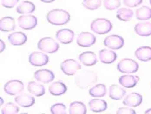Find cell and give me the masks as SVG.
I'll list each match as a JSON object with an SVG mask.
<instances>
[{"label": "cell", "mask_w": 151, "mask_h": 114, "mask_svg": "<svg viewBox=\"0 0 151 114\" xmlns=\"http://www.w3.org/2000/svg\"><path fill=\"white\" fill-rule=\"evenodd\" d=\"M97 81V75L95 71H82L75 78V83L77 87L84 90Z\"/></svg>", "instance_id": "1"}, {"label": "cell", "mask_w": 151, "mask_h": 114, "mask_svg": "<svg viewBox=\"0 0 151 114\" xmlns=\"http://www.w3.org/2000/svg\"><path fill=\"white\" fill-rule=\"evenodd\" d=\"M47 21L54 25H63L70 19V15L68 12L60 9H55L48 12L46 16Z\"/></svg>", "instance_id": "2"}, {"label": "cell", "mask_w": 151, "mask_h": 114, "mask_svg": "<svg viewBox=\"0 0 151 114\" xmlns=\"http://www.w3.org/2000/svg\"><path fill=\"white\" fill-rule=\"evenodd\" d=\"M91 30L99 35H104L112 30V24L106 18H96L91 22Z\"/></svg>", "instance_id": "3"}, {"label": "cell", "mask_w": 151, "mask_h": 114, "mask_svg": "<svg viewBox=\"0 0 151 114\" xmlns=\"http://www.w3.org/2000/svg\"><path fill=\"white\" fill-rule=\"evenodd\" d=\"M37 48L46 53H54L59 50V44L51 38H44L38 41Z\"/></svg>", "instance_id": "4"}, {"label": "cell", "mask_w": 151, "mask_h": 114, "mask_svg": "<svg viewBox=\"0 0 151 114\" xmlns=\"http://www.w3.org/2000/svg\"><path fill=\"white\" fill-rule=\"evenodd\" d=\"M138 69V64L130 58H123L117 65V70L122 73H135Z\"/></svg>", "instance_id": "5"}, {"label": "cell", "mask_w": 151, "mask_h": 114, "mask_svg": "<svg viewBox=\"0 0 151 114\" xmlns=\"http://www.w3.org/2000/svg\"><path fill=\"white\" fill-rule=\"evenodd\" d=\"M81 69V65L74 59H66L61 64V70L67 76H73Z\"/></svg>", "instance_id": "6"}, {"label": "cell", "mask_w": 151, "mask_h": 114, "mask_svg": "<svg viewBox=\"0 0 151 114\" xmlns=\"http://www.w3.org/2000/svg\"><path fill=\"white\" fill-rule=\"evenodd\" d=\"M19 27L24 30H32L37 25V19L35 16L30 14L20 16L17 19Z\"/></svg>", "instance_id": "7"}, {"label": "cell", "mask_w": 151, "mask_h": 114, "mask_svg": "<svg viewBox=\"0 0 151 114\" xmlns=\"http://www.w3.org/2000/svg\"><path fill=\"white\" fill-rule=\"evenodd\" d=\"M24 89V85L20 80H10L8 81L4 87L5 93L9 95H17L21 93Z\"/></svg>", "instance_id": "8"}, {"label": "cell", "mask_w": 151, "mask_h": 114, "mask_svg": "<svg viewBox=\"0 0 151 114\" xmlns=\"http://www.w3.org/2000/svg\"><path fill=\"white\" fill-rule=\"evenodd\" d=\"M104 44L111 50H119L124 45V40L119 35H110L105 38Z\"/></svg>", "instance_id": "9"}, {"label": "cell", "mask_w": 151, "mask_h": 114, "mask_svg": "<svg viewBox=\"0 0 151 114\" xmlns=\"http://www.w3.org/2000/svg\"><path fill=\"white\" fill-rule=\"evenodd\" d=\"M29 62L33 66H44L48 64L49 57L43 52H34L29 57Z\"/></svg>", "instance_id": "10"}, {"label": "cell", "mask_w": 151, "mask_h": 114, "mask_svg": "<svg viewBox=\"0 0 151 114\" xmlns=\"http://www.w3.org/2000/svg\"><path fill=\"white\" fill-rule=\"evenodd\" d=\"M96 37L90 32H82L78 35L76 43L81 47H91L96 43Z\"/></svg>", "instance_id": "11"}, {"label": "cell", "mask_w": 151, "mask_h": 114, "mask_svg": "<svg viewBox=\"0 0 151 114\" xmlns=\"http://www.w3.org/2000/svg\"><path fill=\"white\" fill-rule=\"evenodd\" d=\"M56 37L60 43L64 44H70L74 38V31L70 29H62L57 31Z\"/></svg>", "instance_id": "12"}, {"label": "cell", "mask_w": 151, "mask_h": 114, "mask_svg": "<svg viewBox=\"0 0 151 114\" xmlns=\"http://www.w3.org/2000/svg\"><path fill=\"white\" fill-rule=\"evenodd\" d=\"M34 78L40 83L47 84V83L51 82L55 78V75L50 70L42 69V70L37 71L34 73Z\"/></svg>", "instance_id": "13"}, {"label": "cell", "mask_w": 151, "mask_h": 114, "mask_svg": "<svg viewBox=\"0 0 151 114\" xmlns=\"http://www.w3.org/2000/svg\"><path fill=\"white\" fill-rule=\"evenodd\" d=\"M117 58V55L115 52L112 50L104 49L99 52V59L103 64H112L114 63Z\"/></svg>", "instance_id": "14"}, {"label": "cell", "mask_w": 151, "mask_h": 114, "mask_svg": "<svg viewBox=\"0 0 151 114\" xmlns=\"http://www.w3.org/2000/svg\"><path fill=\"white\" fill-rule=\"evenodd\" d=\"M90 109L94 113H100L106 111L108 105L105 100L100 99H94L90 101L89 103Z\"/></svg>", "instance_id": "15"}, {"label": "cell", "mask_w": 151, "mask_h": 114, "mask_svg": "<svg viewBox=\"0 0 151 114\" xmlns=\"http://www.w3.org/2000/svg\"><path fill=\"white\" fill-rule=\"evenodd\" d=\"M142 96L136 92L129 94L122 101L124 105L129 107H137L142 104Z\"/></svg>", "instance_id": "16"}, {"label": "cell", "mask_w": 151, "mask_h": 114, "mask_svg": "<svg viewBox=\"0 0 151 114\" xmlns=\"http://www.w3.org/2000/svg\"><path fill=\"white\" fill-rule=\"evenodd\" d=\"M15 102L21 107L28 108L35 104V99L34 97H32V94L30 95L28 93H24V94L16 97Z\"/></svg>", "instance_id": "17"}, {"label": "cell", "mask_w": 151, "mask_h": 114, "mask_svg": "<svg viewBox=\"0 0 151 114\" xmlns=\"http://www.w3.org/2000/svg\"><path fill=\"white\" fill-rule=\"evenodd\" d=\"M126 93L123 86L118 85H112L109 89V96L111 99L120 100L122 99Z\"/></svg>", "instance_id": "18"}, {"label": "cell", "mask_w": 151, "mask_h": 114, "mask_svg": "<svg viewBox=\"0 0 151 114\" xmlns=\"http://www.w3.org/2000/svg\"><path fill=\"white\" fill-rule=\"evenodd\" d=\"M79 60L85 66H93L97 62L96 54L92 52H85L81 53L79 56Z\"/></svg>", "instance_id": "19"}, {"label": "cell", "mask_w": 151, "mask_h": 114, "mask_svg": "<svg viewBox=\"0 0 151 114\" xmlns=\"http://www.w3.org/2000/svg\"><path fill=\"white\" fill-rule=\"evenodd\" d=\"M8 40L12 45H23L24 44L26 43L27 41V36L20 31L14 32L12 34H10L8 36Z\"/></svg>", "instance_id": "20"}, {"label": "cell", "mask_w": 151, "mask_h": 114, "mask_svg": "<svg viewBox=\"0 0 151 114\" xmlns=\"http://www.w3.org/2000/svg\"><path fill=\"white\" fill-rule=\"evenodd\" d=\"M139 78L137 76L123 75L119 78V83L124 88H133L137 85Z\"/></svg>", "instance_id": "21"}, {"label": "cell", "mask_w": 151, "mask_h": 114, "mask_svg": "<svg viewBox=\"0 0 151 114\" xmlns=\"http://www.w3.org/2000/svg\"><path fill=\"white\" fill-rule=\"evenodd\" d=\"M135 31L137 35L142 37L151 36V23L150 22H140L135 26Z\"/></svg>", "instance_id": "22"}, {"label": "cell", "mask_w": 151, "mask_h": 114, "mask_svg": "<svg viewBox=\"0 0 151 114\" xmlns=\"http://www.w3.org/2000/svg\"><path fill=\"white\" fill-rule=\"evenodd\" d=\"M49 91L53 96H61L67 91V86L61 81H57L49 86Z\"/></svg>", "instance_id": "23"}, {"label": "cell", "mask_w": 151, "mask_h": 114, "mask_svg": "<svg viewBox=\"0 0 151 114\" xmlns=\"http://www.w3.org/2000/svg\"><path fill=\"white\" fill-rule=\"evenodd\" d=\"M135 56L140 61L147 62L151 60V47L150 46H142L135 52Z\"/></svg>", "instance_id": "24"}, {"label": "cell", "mask_w": 151, "mask_h": 114, "mask_svg": "<svg viewBox=\"0 0 151 114\" xmlns=\"http://www.w3.org/2000/svg\"><path fill=\"white\" fill-rule=\"evenodd\" d=\"M27 89L29 91V92L31 93L32 95L36 96V97H41L43 95L45 94V88L43 85L35 83L33 81L30 82L28 84Z\"/></svg>", "instance_id": "25"}, {"label": "cell", "mask_w": 151, "mask_h": 114, "mask_svg": "<svg viewBox=\"0 0 151 114\" xmlns=\"http://www.w3.org/2000/svg\"><path fill=\"white\" fill-rule=\"evenodd\" d=\"M35 9L36 7L33 3H31L30 1H24L17 7L16 11L19 14L26 15L32 13L35 11Z\"/></svg>", "instance_id": "26"}, {"label": "cell", "mask_w": 151, "mask_h": 114, "mask_svg": "<svg viewBox=\"0 0 151 114\" xmlns=\"http://www.w3.org/2000/svg\"><path fill=\"white\" fill-rule=\"evenodd\" d=\"M15 29V20L11 17H4L0 21V30L1 31H12Z\"/></svg>", "instance_id": "27"}, {"label": "cell", "mask_w": 151, "mask_h": 114, "mask_svg": "<svg viewBox=\"0 0 151 114\" xmlns=\"http://www.w3.org/2000/svg\"><path fill=\"white\" fill-rule=\"evenodd\" d=\"M69 113L70 114H85L87 113L86 106L83 103L79 101H74L70 104Z\"/></svg>", "instance_id": "28"}, {"label": "cell", "mask_w": 151, "mask_h": 114, "mask_svg": "<svg viewBox=\"0 0 151 114\" xmlns=\"http://www.w3.org/2000/svg\"><path fill=\"white\" fill-rule=\"evenodd\" d=\"M107 92V89L106 86L103 84H98L94 86L92 88H91V90L89 91L90 95L92 97L95 98H102L104 97Z\"/></svg>", "instance_id": "29"}, {"label": "cell", "mask_w": 151, "mask_h": 114, "mask_svg": "<svg viewBox=\"0 0 151 114\" xmlns=\"http://www.w3.org/2000/svg\"><path fill=\"white\" fill-rule=\"evenodd\" d=\"M136 17L138 20H149L151 18V9L148 6H142L136 10Z\"/></svg>", "instance_id": "30"}, {"label": "cell", "mask_w": 151, "mask_h": 114, "mask_svg": "<svg viewBox=\"0 0 151 114\" xmlns=\"http://www.w3.org/2000/svg\"><path fill=\"white\" fill-rule=\"evenodd\" d=\"M133 15L134 12L132 10L129 8H122L118 10L116 13V17L121 21H129L130 18L133 17Z\"/></svg>", "instance_id": "31"}, {"label": "cell", "mask_w": 151, "mask_h": 114, "mask_svg": "<svg viewBox=\"0 0 151 114\" xmlns=\"http://www.w3.org/2000/svg\"><path fill=\"white\" fill-rule=\"evenodd\" d=\"M102 4V0H83V5L84 6V8L94 11V10H97L101 7Z\"/></svg>", "instance_id": "32"}, {"label": "cell", "mask_w": 151, "mask_h": 114, "mask_svg": "<svg viewBox=\"0 0 151 114\" xmlns=\"http://www.w3.org/2000/svg\"><path fill=\"white\" fill-rule=\"evenodd\" d=\"M104 5L107 10L113 11L120 7L121 0H104Z\"/></svg>", "instance_id": "33"}, {"label": "cell", "mask_w": 151, "mask_h": 114, "mask_svg": "<svg viewBox=\"0 0 151 114\" xmlns=\"http://www.w3.org/2000/svg\"><path fill=\"white\" fill-rule=\"evenodd\" d=\"M19 113V108L18 106L13 104V103H8L5 105V106L4 107L2 113L4 114H17Z\"/></svg>", "instance_id": "34"}, {"label": "cell", "mask_w": 151, "mask_h": 114, "mask_svg": "<svg viewBox=\"0 0 151 114\" xmlns=\"http://www.w3.org/2000/svg\"><path fill=\"white\" fill-rule=\"evenodd\" d=\"M50 113L52 114H65L66 105L62 103H57L50 107Z\"/></svg>", "instance_id": "35"}, {"label": "cell", "mask_w": 151, "mask_h": 114, "mask_svg": "<svg viewBox=\"0 0 151 114\" xmlns=\"http://www.w3.org/2000/svg\"><path fill=\"white\" fill-rule=\"evenodd\" d=\"M19 0H1V4L4 8L7 9H12L17 4Z\"/></svg>", "instance_id": "36"}, {"label": "cell", "mask_w": 151, "mask_h": 114, "mask_svg": "<svg viewBox=\"0 0 151 114\" xmlns=\"http://www.w3.org/2000/svg\"><path fill=\"white\" fill-rule=\"evenodd\" d=\"M142 1L143 0H123V4L128 7L133 8L140 5L142 3Z\"/></svg>", "instance_id": "37"}, {"label": "cell", "mask_w": 151, "mask_h": 114, "mask_svg": "<svg viewBox=\"0 0 151 114\" xmlns=\"http://www.w3.org/2000/svg\"><path fill=\"white\" fill-rule=\"evenodd\" d=\"M116 114H136V111L129 107H122L116 111Z\"/></svg>", "instance_id": "38"}, {"label": "cell", "mask_w": 151, "mask_h": 114, "mask_svg": "<svg viewBox=\"0 0 151 114\" xmlns=\"http://www.w3.org/2000/svg\"><path fill=\"white\" fill-rule=\"evenodd\" d=\"M0 44H1V49H0V52H3L4 51V49H5V44H4V41H3L2 39H0Z\"/></svg>", "instance_id": "39"}, {"label": "cell", "mask_w": 151, "mask_h": 114, "mask_svg": "<svg viewBox=\"0 0 151 114\" xmlns=\"http://www.w3.org/2000/svg\"><path fill=\"white\" fill-rule=\"evenodd\" d=\"M40 1H42V2H44V3H52V2H54L55 0H40Z\"/></svg>", "instance_id": "40"}, {"label": "cell", "mask_w": 151, "mask_h": 114, "mask_svg": "<svg viewBox=\"0 0 151 114\" xmlns=\"http://www.w3.org/2000/svg\"><path fill=\"white\" fill-rule=\"evenodd\" d=\"M145 114H151V109H149V110H147L145 113H144Z\"/></svg>", "instance_id": "41"}, {"label": "cell", "mask_w": 151, "mask_h": 114, "mask_svg": "<svg viewBox=\"0 0 151 114\" xmlns=\"http://www.w3.org/2000/svg\"><path fill=\"white\" fill-rule=\"evenodd\" d=\"M150 4H151V0H150Z\"/></svg>", "instance_id": "42"}]
</instances>
